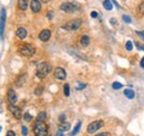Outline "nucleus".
<instances>
[{"mask_svg":"<svg viewBox=\"0 0 144 136\" xmlns=\"http://www.w3.org/2000/svg\"><path fill=\"white\" fill-rule=\"evenodd\" d=\"M18 52H19L21 56H24V57H31L36 53V49L30 44H22L18 48Z\"/></svg>","mask_w":144,"mask_h":136,"instance_id":"nucleus-3","label":"nucleus"},{"mask_svg":"<svg viewBox=\"0 0 144 136\" xmlns=\"http://www.w3.org/2000/svg\"><path fill=\"white\" fill-rule=\"evenodd\" d=\"M81 24H82V20L81 19H74V20H70L68 21L65 24H63V29H65V30H70V31H72V30H78L80 27H81Z\"/></svg>","mask_w":144,"mask_h":136,"instance_id":"nucleus-4","label":"nucleus"},{"mask_svg":"<svg viewBox=\"0 0 144 136\" xmlns=\"http://www.w3.org/2000/svg\"><path fill=\"white\" fill-rule=\"evenodd\" d=\"M50 37H51V31L48 30V29H44V30H42L41 32H40L39 39L41 40V41L46 42V41H48V40L50 39Z\"/></svg>","mask_w":144,"mask_h":136,"instance_id":"nucleus-11","label":"nucleus"},{"mask_svg":"<svg viewBox=\"0 0 144 136\" xmlns=\"http://www.w3.org/2000/svg\"><path fill=\"white\" fill-rule=\"evenodd\" d=\"M80 42H81V44H82L83 47H87V46L90 44V38H89L88 35H82Z\"/></svg>","mask_w":144,"mask_h":136,"instance_id":"nucleus-18","label":"nucleus"},{"mask_svg":"<svg viewBox=\"0 0 144 136\" xmlns=\"http://www.w3.org/2000/svg\"><path fill=\"white\" fill-rule=\"evenodd\" d=\"M70 130V123L68 122H62L61 124H59V131L61 132H66Z\"/></svg>","mask_w":144,"mask_h":136,"instance_id":"nucleus-15","label":"nucleus"},{"mask_svg":"<svg viewBox=\"0 0 144 136\" xmlns=\"http://www.w3.org/2000/svg\"><path fill=\"white\" fill-rule=\"evenodd\" d=\"M47 17H48V19H52V17H53V12L52 11H49L47 14Z\"/></svg>","mask_w":144,"mask_h":136,"instance_id":"nucleus-34","label":"nucleus"},{"mask_svg":"<svg viewBox=\"0 0 144 136\" xmlns=\"http://www.w3.org/2000/svg\"><path fill=\"white\" fill-rule=\"evenodd\" d=\"M57 136H63V133H62L61 131H59L58 133H57Z\"/></svg>","mask_w":144,"mask_h":136,"instance_id":"nucleus-38","label":"nucleus"},{"mask_svg":"<svg viewBox=\"0 0 144 136\" xmlns=\"http://www.w3.org/2000/svg\"><path fill=\"white\" fill-rule=\"evenodd\" d=\"M59 120H60L61 122H63V121L65 120V115H64V114H62V115H61L60 117H59Z\"/></svg>","mask_w":144,"mask_h":136,"instance_id":"nucleus-36","label":"nucleus"},{"mask_svg":"<svg viewBox=\"0 0 144 136\" xmlns=\"http://www.w3.org/2000/svg\"><path fill=\"white\" fill-rule=\"evenodd\" d=\"M95 136H108V133H101V134H98Z\"/></svg>","mask_w":144,"mask_h":136,"instance_id":"nucleus-37","label":"nucleus"},{"mask_svg":"<svg viewBox=\"0 0 144 136\" xmlns=\"http://www.w3.org/2000/svg\"><path fill=\"white\" fill-rule=\"evenodd\" d=\"M8 108H9V111L13 114V116L16 117L17 120H20L21 117H22V114H21V110L18 107V106H14V104H9L8 106Z\"/></svg>","mask_w":144,"mask_h":136,"instance_id":"nucleus-8","label":"nucleus"},{"mask_svg":"<svg viewBox=\"0 0 144 136\" xmlns=\"http://www.w3.org/2000/svg\"><path fill=\"white\" fill-rule=\"evenodd\" d=\"M63 90H64V95H65V96H69V95H70V85H69V84H64Z\"/></svg>","mask_w":144,"mask_h":136,"instance_id":"nucleus-25","label":"nucleus"},{"mask_svg":"<svg viewBox=\"0 0 144 136\" xmlns=\"http://www.w3.org/2000/svg\"><path fill=\"white\" fill-rule=\"evenodd\" d=\"M80 127H81V122H78L77 124V126L74 127V130L72 131V133L70 134V136H74L77 133H79V131H80Z\"/></svg>","mask_w":144,"mask_h":136,"instance_id":"nucleus-21","label":"nucleus"},{"mask_svg":"<svg viewBox=\"0 0 144 136\" xmlns=\"http://www.w3.org/2000/svg\"><path fill=\"white\" fill-rule=\"evenodd\" d=\"M111 23H113V24H114V23H116V21L114 20V19H112V20H111Z\"/></svg>","mask_w":144,"mask_h":136,"instance_id":"nucleus-41","label":"nucleus"},{"mask_svg":"<svg viewBox=\"0 0 144 136\" xmlns=\"http://www.w3.org/2000/svg\"><path fill=\"white\" fill-rule=\"evenodd\" d=\"M51 71H52L51 64L47 63V62H41L40 64H38V68H37V76H38L39 79H43V78H46Z\"/></svg>","mask_w":144,"mask_h":136,"instance_id":"nucleus-2","label":"nucleus"},{"mask_svg":"<svg viewBox=\"0 0 144 136\" xmlns=\"http://www.w3.org/2000/svg\"><path fill=\"white\" fill-rule=\"evenodd\" d=\"M103 121H94V122H92L89 124V126H88V133H95L98 130H100L102 126H103Z\"/></svg>","mask_w":144,"mask_h":136,"instance_id":"nucleus-6","label":"nucleus"},{"mask_svg":"<svg viewBox=\"0 0 144 136\" xmlns=\"http://www.w3.org/2000/svg\"><path fill=\"white\" fill-rule=\"evenodd\" d=\"M16 34H17V37L19 39H21V40H23V39H26L27 38V35H28V33H27V30H26L24 28H19L17 30V32H16Z\"/></svg>","mask_w":144,"mask_h":136,"instance_id":"nucleus-13","label":"nucleus"},{"mask_svg":"<svg viewBox=\"0 0 144 136\" xmlns=\"http://www.w3.org/2000/svg\"><path fill=\"white\" fill-rule=\"evenodd\" d=\"M98 16H99L98 12H95V11H92V12H91V17H92V18H98Z\"/></svg>","mask_w":144,"mask_h":136,"instance_id":"nucleus-35","label":"nucleus"},{"mask_svg":"<svg viewBox=\"0 0 144 136\" xmlns=\"http://www.w3.org/2000/svg\"><path fill=\"white\" fill-rule=\"evenodd\" d=\"M5 22H6V9L2 8L0 12V38L3 39V30H5Z\"/></svg>","mask_w":144,"mask_h":136,"instance_id":"nucleus-7","label":"nucleus"},{"mask_svg":"<svg viewBox=\"0 0 144 136\" xmlns=\"http://www.w3.org/2000/svg\"><path fill=\"white\" fill-rule=\"evenodd\" d=\"M124 95L126 96L128 98H130V100H132V98H134V91L131 90V89H126L124 90Z\"/></svg>","mask_w":144,"mask_h":136,"instance_id":"nucleus-17","label":"nucleus"},{"mask_svg":"<svg viewBox=\"0 0 144 136\" xmlns=\"http://www.w3.org/2000/svg\"><path fill=\"white\" fill-rule=\"evenodd\" d=\"M60 9L62 10V11H64V12L71 13V12L77 11V10L79 9V6H78L77 3H74V2H64V3H62V5L60 6Z\"/></svg>","mask_w":144,"mask_h":136,"instance_id":"nucleus-5","label":"nucleus"},{"mask_svg":"<svg viewBox=\"0 0 144 136\" xmlns=\"http://www.w3.org/2000/svg\"><path fill=\"white\" fill-rule=\"evenodd\" d=\"M112 87L114 90H120V89H122L123 87V85H122L121 83H119V82H113L112 83Z\"/></svg>","mask_w":144,"mask_h":136,"instance_id":"nucleus-24","label":"nucleus"},{"mask_svg":"<svg viewBox=\"0 0 144 136\" xmlns=\"http://www.w3.org/2000/svg\"><path fill=\"white\" fill-rule=\"evenodd\" d=\"M136 33H138L140 35V38H141L143 41H144V32L143 31H136Z\"/></svg>","mask_w":144,"mask_h":136,"instance_id":"nucleus-31","label":"nucleus"},{"mask_svg":"<svg viewBox=\"0 0 144 136\" xmlns=\"http://www.w3.org/2000/svg\"><path fill=\"white\" fill-rule=\"evenodd\" d=\"M26 79H27V75H26V74H22V75L19 76V78H18V80L16 81V84H17L18 86L23 85L24 82H26Z\"/></svg>","mask_w":144,"mask_h":136,"instance_id":"nucleus-16","label":"nucleus"},{"mask_svg":"<svg viewBox=\"0 0 144 136\" xmlns=\"http://www.w3.org/2000/svg\"><path fill=\"white\" fill-rule=\"evenodd\" d=\"M23 117H24V120L27 121V122H30V121H32V116L29 113H26L24 115H23Z\"/></svg>","mask_w":144,"mask_h":136,"instance_id":"nucleus-29","label":"nucleus"},{"mask_svg":"<svg viewBox=\"0 0 144 136\" xmlns=\"http://www.w3.org/2000/svg\"><path fill=\"white\" fill-rule=\"evenodd\" d=\"M33 133L36 136H48V126L44 123V121H38L37 120L33 124Z\"/></svg>","mask_w":144,"mask_h":136,"instance_id":"nucleus-1","label":"nucleus"},{"mask_svg":"<svg viewBox=\"0 0 144 136\" xmlns=\"http://www.w3.org/2000/svg\"><path fill=\"white\" fill-rule=\"evenodd\" d=\"M54 78L60 80V81H64L66 78V73H65V70L62 69V68H57L54 70Z\"/></svg>","mask_w":144,"mask_h":136,"instance_id":"nucleus-9","label":"nucleus"},{"mask_svg":"<svg viewBox=\"0 0 144 136\" xmlns=\"http://www.w3.org/2000/svg\"><path fill=\"white\" fill-rule=\"evenodd\" d=\"M21 131H22V135H23V136H27L28 135V128L26 127V126H22Z\"/></svg>","mask_w":144,"mask_h":136,"instance_id":"nucleus-30","label":"nucleus"},{"mask_svg":"<svg viewBox=\"0 0 144 136\" xmlns=\"http://www.w3.org/2000/svg\"><path fill=\"white\" fill-rule=\"evenodd\" d=\"M125 49H126L128 51H131L133 49V43L131 41H128L126 44H125Z\"/></svg>","mask_w":144,"mask_h":136,"instance_id":"nucleus-26","label":"nucleus"},{"mask_svg":"<svg viewBox=\"0 0 144 136\" xmlns=\"http://www.w3.org/2000/svg\"><path fill=\"white\" fill-rule=\"evenodd\" d=\"M138 13L141 14V16H144V0L140 3L139 7H138Z\"/></svg>","mask_w":144,"mask_h":136,"instance_id":"nucleus-20","label":"nucleus"},{"mask_svg":"<svg viewBox=\"0 0 144 136\" xmlns=\"http://www.w3.org/2000/svg\"><path fill=\"white\" fill-rule=\"evenodd\" d=\"M141 67L144 69V57H143V59L141 60Z\"/></svg>","mask_w":144,"mask_h":136,"instance_id":"nucleus-39","label":"nucleus"},{"mask_svg":"<svg viewBox=\"0 0 144 136\" xmlns=\"http://www.w3.org/2000/svg\"><path fill=\"white\" fill-rule=\"evenodd\" d=\"M7 136H16V133L13 131H8L7 132Z\"/></svg>","mask_w":144,"mask_h":136,"instance_id":"nucleus-33","label":"nucleus"},{"mask_svg":"<svg viewBox=\"0 0 144 136\" xmlns=\"http://www.w3.org/2000/svg\"><path fill=\"white\" fill-rule=\"evenodd\" d=\"M42 92H43V86H42V85H39V86H37V87H36L35 94H36V95H41Z\"/></svg>","mask_w":144,"mask_h":136,"instance_id":"nucleus-23","label":"nucleus"},{"mask_svg":"<svg viewBox=\"0 0 144 136\" xmlns=\"http://www.w3.org/2000/svg\"><path fill=\"white\" fill-rule=\"evenodd\" d=\"M30 8L32 10V12H39L41 10V1L40 0H31Z\"/></svg>","mask_w":144,"mask_h":136,"instance_id":"nucleus-10","label":"nucleus"},{"mask_svg":"<svg viewBox=\"0 0 144 136\" xmlns=\"http://www.w3.org/2000/svg\"><path fill=\"white\" fill-rule=\"evenodd\" d=\"M122 19H123V21H124V22H126V23H131V21H132L131 18L129 17V16H125V14L122 17Z\"/></svg>","mask_w":144,"mask_h":136,"instance_id":"nucleus-28","label":"nucleus"},{"mask_svg":"<svg viewBox=\"0 0 144 136\" xmlns=\"http://www.w3.org/2000/svg\"><path fill=\"white\" fill-rule=\"evenodd\" d=\"M7 97H8V101L11 103V104H14V103L17 102V94H16V92H14L13 90H9L8 91V94H7Z\"/></svg>","mask_w":144,"mask_h":136,"instance_id":"nucleus-12","label":"nucleus"},{"mask_svg":"<svg viewBox=\"0 0 144 136\" xmlns=\"http://www.w3.org/2000/svg\"><path fill=\"white\" fill-rule=\"evenodd\" d=\"M18 7H19V9L22 10V11L27 10V8H28V0H18Z\"/></svg>","mask_w":144,"mask_h":136,"instance_id":"nucleus-14","label":"nucleus"},{"mask_svg":"<svg viewBox=\"0 0 144 136\" xmlns=\"http://www.w3.org/2000/svg\"><path fill=\"white\" fill-rule=\"evenodd\" d=\"M41 1H42V2H44V3H48V2L50 1V0H41Z\"/></svg>","mask_w":144,"mask_h":136,"instance_id":"nucleus-40","label":"nucleus"},{"mask_svg":"<svg viewBox=\"0 0 144 136\" xmlns=\"http://www.w3.org/2000/svg\"><path fill=\"white\" fill-rule=\"evenodd\" d=\"M84 87H86V84H83V83H78L77 86H75V89H77L78 91H81V90H83Z\"/></svg>","mask_w":144,"mask_h":136,"instance_id":"nucleus-27","label":"nucleus"},{"mask_svg":"<svg viewBox=\"0 0 144 136\" xmlns=\"http://www.w3.org/2000/svg\"><path fill=\"white\" fill-rule=\"evenodd\" d=\"M135 44H136V48H138V49H139V50H143V51H144V47H143L142 44H140V43H139V42H136V43H135Z\"/></svg>","mask_w":144,"mask_h":136,"instance_id":"nucleus-32","label":"nucleus"},{"mask_svg":"<svg viewBox=\"0 0 144 136\" xmlns=\"http://www.w3.org/2000/svg\"><path fill=\"white\" fill-rule=\"evenodd\" d=\"M46 119H47V114H46V112L39 113V115L37 116V120H38V121H46Z\"/></svg>","mask_w":144,"mask_h":136,"instance_id":"nucleus-22","label":"nucleus"},{"mask_svg":"<svg viewBox=\"0 0 144 136\" xmlns=\"http://www.w3.org/2000/svg\"><path fill=\"white\" fill-rule=\"evenodd\" d=\"M103 7H104V8L106 9V10H112L113 9V6H112V1H111V0H104V1H103Z\"/></svg>","mask_w":144,"mask_h":136,"instance_id":"nucleus-19","label":"nucleus"}]
</instances>
